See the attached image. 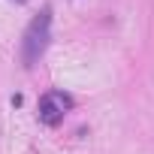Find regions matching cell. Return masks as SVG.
I'll return each instance as SVG.
<instances>
[{
	"label": "cell",
	"mask_w": 154,
	"mask_h": 154,
	"mask_svg": "<svg viewBox=\"0 0 154 154\" xmlns=\"http://www.w3.org/2000/svg\"><path fill=\"white\" fill-rule=\"evenodd\" d=\"M48 30H51V9H42L24 30V39H21V60L24 66H30L33 60L42 57L45 45H48Z\"/></svg>",
	"instance_id": "cell-1"
},
{
	"label": "cell",
	"mask_w": 154,
	"mask_h": 154,
	"mask_svg": "<svg viewBox=\"0 0 154 154\" xmlns=\"http://www.w3.org/2000/svg\"><path fill=\"white\" fill-rule=\"evenodd\" d=\"M69 109H72V97H69V94H63V91H48V94H42V97H39L36 115H39V121H42V124L54 127V124H60V121H63V115H66Z\"/></svg>",
	"instance_id": "cell-2"
},
{
	"label": "cell",
	"mask_w": 154,
	"mask_h": 154,
	"mask_svg": "<svg viewBox=\"0 0 154 154\" xmlns=\"http://www.w3.org/2000/svg\"><path fill=\"white\" fill-rule=\"evenodd\" d=\"M18 3H24V0H18Z\"/></svg>",
	"instance_id": "cell-3"
}]
</instances>
